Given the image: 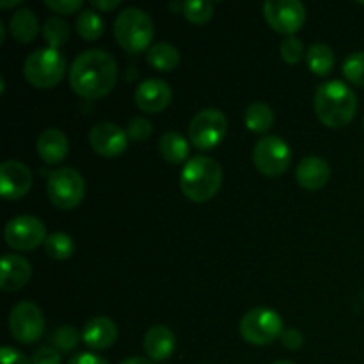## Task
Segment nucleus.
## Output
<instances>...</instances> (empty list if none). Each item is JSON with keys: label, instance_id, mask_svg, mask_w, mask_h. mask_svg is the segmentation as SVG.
<instances>
[{"label": "nucleus", "instance_id": "nucleus-1", "mask_svg": "<svg viewBox=\"0 0 364 364\" xmlns=\"http://www.w3.org/2000/svg\"><path fill=\"white\" fill-rule=\"evenodd\" d=\"M116 80L117 64L105 50H85L71 63L70 85L82 98H103L112 91Z\"/></svg>", "mask_w": 364, "mask_h": 364}, {"label": "nucleus", "instance_id": "nucleus-2", "mask_svg": "<svg viewBox=\"0 0 364 364\" xmlns=\"http://www.w3.org/2000/svg\"><path fill=\"white\" fill-rule=\"evenodd\" d=\"M313 107L326 127L341 128L350 123L358 110L355 92L341 80H329L315 92Z\"/></svg>", "mask_w": 364, "mask_h": 364}, {"label": "nucleus", "instance_id": "nucleus-3", "mask_svg": "<svg viewBox=\"0 0 364 364\" xmlns=\"http://www.w3.org/2000/svg\"><path fill=\"white\" fill-rule=\"evenodd\" d=\"M223 185V169L210 156H192L180 174V188L185 198L194 203H206Z\"/></svg>", "mask_w": 364, "mask_h": 364}, {"label": "nucleus", "instance_id": "nucleus-4", "mask_svg": "<svg viewBox=\"0 0 364 364\" xmlns=\"http://www.w3.org/2000/svg\"><path fill=\"white\" fill-rule=\"evenodd\" d=\"M153 20L139 7H127L114 20V38L123 50L141 53L153 39Z\"/></svg>", "mask_w": 364, "mask_h": 364}, {"label": "nucleus", "instance_id": "nucleus-5", "mask_svg": "<svg viewBox=\"0 0 364 364\" xmlns=\"http://www.w3.org/2000/svg\"><path fill=\"white\" fill-rule=\"evenodd\" d=\"M66 73V59L57 48L34 50L23 63V77L38 89L55 87Z\"/></svg>", "mask_w": 364, "mask_h": 364}, {"label": "nucleus", "instance_id": "nucleus-6", "mask_svg": "<svg viewBox=\"0 0 364 364\" xmlns=\"http://www.w3.org/2000/svg\"><path fill=\"white\" fill-rule=\"evenodd\" d=\"M46 192L53 206L59 210H71L78 206L85 194V181L80 173L71 167L52 171L46 181Z\"/></svg>", "mask_w": 364, "mask_h": 364}, {"label": "nucleus", "instance_id": "nucleus-7", "mask_svg": "<svg viewBox=\"0 0 364 364\" xmlns=\"http://www.w3.org/2000/svg\"><path fill=\"white\" fill-rule=\"evenodd\" d=\"M283 320L274 309L255 308L240 320V334L249 345H269L283 334Z\"/></svg>", "mask_w": 364, "mask_h": 364}, {"label": "nucleus", "instance_id": "nucleus-8", "mask_svg": "<svg viewBox=\"0 0 364 364\" xmlns=\"http://www.w3.org/2000/svg\"><path fill=\"white\" fill-rule=\"evenodd\" d=\"M252 162L256 169L270 178L281 176L291 164V149L284 139L277 135H265L252 149Z\"/></svg>", "mask_w": 364, "mask_h": 364}, {"label": "nucleus", "instance_id": "nucleus-9", "mask_svg": "<svg viewBox=\"0 0 364 364\" xmlns=\"http://www.w3.org/2000/svg\"><path fill=\"white\" fill-rule=\"evenodd\" d=\"M228 132V119L223 110L205 109L192 117L188 141L198 149H212L223 142Z\"/></svg>", "mask_w": 364, "mask_h": 364}, {"label": "nucleus", "instance_id": "nucleus-10", "mask_svg": "<svg viewBox=\"0 0 364 364\" xmlns=\"http://www.w3.org/2000/svg\"><path fill=\"white\" fill-rule=\"evenodd\" d=\"M45 331V318L34 302H18L9 313V333L21 345L36 343Z\"/></svg>", "mask_w": 364, "mask_h": 364}, {"label": "nucleus", "instance_id": "nucleus-11", "mask_svg": "<svg viewBox=\"0 0 364 364\" xmlns=\"http://www.w3.org/2000/svg\"><path fill=\"white\" fill-rule=\"evenodd\" d=\"M263 16L274 31L290 38L304 25L306 7L299 0H267L263 4Z\"/></svg>", "mask_w": 364, "mask_h": 364}, {"label": "nucleus", "instance_id": "nucleus-12", "mask_svg": "<svg viewBox=\"0 0 364 364\" xmlns=\"http://www.w3.org/2000/svg\"><path fill=\"white\" fill-rule=\"evenodd\" d=\"M4 238H6L7 245L13 247L14 251H32V249L45 244V223L34 215L13 217V219L6 224Z\"/></svg>", "mask_w": 364, "mask_h": 364}, {"label": "nucleus", "instance_id": "nucleus-13", "mask_svg": "<svg viewBox=\"0 0 364 364\" xmlns=\"http://www.w3.org/2000/svg\"><path fill=\"white\" fill-rule=\"evenodd\" d=\"M89 144L95 149L96 155L103 159H116L121 153H124L128 146V135L123 128L116 123L103 121L95 124L89 132Z\"/></svg>", "mask_w": 364, "mask_h": 364}, {"label": "nucleus", "instance_id": "nucleus-14", "mask_svg": "<svg viewBox=\"0 0 364 364\" xmlns=\"http://www.w3.org/2000/svg\"><path fill=\"white\" fill-rule=\"evenodd\" d=\"M32 187V174L25 164L7 160L0 166V192L7 201L23 198Z\"/></svg>", "mask_w": 364, "mask_h": 364}, {"label": "nucleus", "instance_id": "nucleus-15", "mask_svg": "<svg viewBox=\"0 0 364 364\" xmlns=\"http://www.w3.org/2000/svg\"><path fill=\"white\" fill-rule=\"evenodd\" d=\"M171 100H173V91L162 78H148L135 89V103L146 114L162 112L164 109H167Z\"/></svg>", "mask_w": 364, "mask_h": 364}, {"label": "nucleus", "instance_id": "nucleus-16", "mask_svg": "<svg viewBox=\"0 0 364 364\" xmlns=\"http://www.w3.org/2000/svg\"><path fill=\"white\" fill-rule=\"evenodd\" d=\"M32 267L28 259L16 255L2 256V270H0V288L4 291H16L31 281Z\"/></svg>", "mask_w": 364, "mask_h": 364}, {"label": "nucleus", "instance_id": "nucleus-17", "mask_svg": "<svg viewBox=\"0 0 364 364\" xmlns=\"http://www.w3.org/2000/svg\"><path fill=\"white\" fill-rule=\"evenodd\" d=\"M331 167L327 160L322 156L309 155L299 162L297 171H295V178H297L299 185L306 191H318L323 185L329 181Z\"/></svg>", "mask_w": 364, "mask_h": 364}, {"label": "nucleus", "instance_id": "nucleus-18", "mask_svg": "<svg viewBox=\"0 0 364 364\" xmlns=\"http://www.w3.org/2000/svg\"><path fill=\"white\" fill-rule=\"evenodd\" d=\"M117 340V326L107 316H95L82 329V341L92 350H105Z\"/></svg>", "mask_w": 364, "mask_h": 364}, {"label": "nucleus", "instance_id": "nucleus-19", "mask_svg": "<svg viewBox=\"0 0 364 364\" xmlns=\"http://www.w3.org/2000/svg\"><path fill=\"white\" fill-rule=\"evenodd\" d=\"M144 352L151 361H166L173 355L174 347H176V338L169 327L162 326H153L149 327L148 333L144 336Z\"/></svg>", "mask_w": 364, "mask_h": 364}, {"label": "nucleus", "instance_id": "nucleus-20", "mask_svg": "<svg viewBox=\"0 0 364 364\" xmlns=\"http://www.w3.org/2000/svg\"><path fill=\"white\" fill-rule=\"evenodd\" d=\"M36 149H38V155L41 156V160H45L50 166H55V164H60L66 159L70 144H68V137L64 135L63 130L46 128L39 134Z\"/></svg>", "mask_w": 364, "mask_h": 364}, {"label": "nucleus", "instance_id": "nucleus-21", "mask_svg": "<svg viewBox=\"0 0 364 364\" xmlns=\"http://www.w3.org/2000/svg\"><path fill=\"white\" fill-rule=\"evenodd\" d=\"M39 32V21L34 11L28 7L14 11L13 16L9 18V34L16 39L18 43H31L34 41Z\"/></svg>", "mask_w": 364, "mask_h": 364}, {"label": "nucleus", "instance_id": "nucleus-22", "mask_svg": "<svg viewBox=\"0 0 364 364\" xmlns=\"http://www.w3.org/2000/svg\"><path fill=\"white\" fill-rule=\"evenodd\" d=\"M159 151L164 156V160L171 164H181L188 162V141L178 132H166L159 141Z\"/></svg>", "mask_w": 364, "mask_h": 364}, {"label": "nucleus", "instance_id": "nucleus-23", "mask_svg": "<svg viewBox=\"0 0 364 364\" xmlns=\"http://www.w3.org/2000/svg\"><path fill=\"white\" fill-rule=\"evenodd\" d=\"M146 59H148L149 66L167 73V71H173L178 66V63H180V52L171 43L160 41L149 46Z\"/></svg>", "mask_w": 364, "mask_h": 364}, {"label": "nucleus", "instance_id": "nucleus-24", "mask_svg": "<svg viewBox=\"0 0 364 364\" xmlns=\"http://www.w3.org/2000/svg\"><path fill=\"white\" fill-rule=\"evenodd\" d=\"M306 63H308V68L313 73L326 77L334 70L336 59H334V52L331 50V46L323 45V43H313L306 50Z\"/></svg>", "mask_w": 364, "mask_h": 364}, {"label": "nucleus", "instance_id": "nucleus-25", "mask_svg": "<svg viewBox=\"0 0 364 364\" xmlns=\"http://www.w3.org/2000/svg\"><path fill=\"white\" fill-rule=\"evenodd\" d=\"M244 121L252 134H267L274 127V110L267 103L255 102L245 110Z\"/></svg>", "mask_w": 364, "mask_h": 364}, {"label": "nucleus", "instance_id": "nucleus-26", "mask_svg": "<svg viewBox=\"0 0 364 364\" xmlns=\"http://www.w3.org/2000/svg\"><path fill=\"white\" fill-rule=\"evenodd\" d=\"M78 36L87 41H95L103 34V20L96 11L84 9L77 16V23H75Z\"/></svg>", "mask_w": 364, "mask_h": 364}, {"label": "nucleus", "instance_id": "nucleus-27", "mask_svg": "<svg viewBox=\"0 0 364 364\" xmlns=\"http://www.w3.org/2000/svg\"><path fill=\"white\" fill-rule=\"evenodd\" d=\"M70 25L59 16H50L43 23V38L50 45V48H59L70 39Z\"/></svg>", "mask_w": 364, "mask_h": 364}, {"label": "nucleus", "instance_id": "nucleus-28", "mask_svg": "<svg viewBox=\"0 0 364 364\" xmlns=\"http://www.w3.org/2000/svg\"><path fill=\"white\" fill-rule=\"evenodd\" d=\"M43 245H45L46 255L52 259H68L71 258L75 251L73 238L66 233H60V231L48 235Z\"/></svg>", "mask_w": 364, "mask_h": 364}, {"label": "nucleus", "instance_id": "nucleus-29", "mask_svg": "<svg viewBox=\"0 0 364 364\" xmlns=\"http://www.w3.org/2000/svg\"><path fill=\"white\" fill-rule=\"evenodd\" d=\"M213 2L208 0H188L181 6V13L192 23H206L213 16Z\"/></svg>", "mask_w": 364, "mask_h": 364}, {"label": "nucleus", "instance_id": "nucleus-30", "mask_svg": "<svg viewBox=\"0 0 364 364\" xmlns=\"http://www.w3.org/2000/svg\"><path fill=\"white\" fill-rule=\"evenodd\" d=\"M52 343L53 347L57 348V350L60 352H71L75 347L78 345V341H80V334H78V331L75 329L73 326H60L57 327L55 331L52 333Z\"/></svg>", "mask_w": 364, "mask_h": 364}, {"label": "nucleus", "instance_id": "nucleus-31", "mask_svg": "<svg viewBox=\"0 0 364 364\" xmlns=\"http://www.w3.org/2000/svg\"><path fill=\"white\" fill-rule=\"evenodd\" d=\"M343 75L350 84L364 87V52H354L345 59Z\"/></svg>", "mask_w": 364, "mask_h": 364}, {"label": "nucleus", "instance_id": "nucleus-32", "mask_svg": "<svg viewBox=\"0 0 364 364\" xmlns=\"http://www.w3.org/2000/svg\"><path fill=\"white\" fill-rule=\"evenodd\" d=\"M279 52H281V59L288 64H297L306 57L304 43H302L299 38H295V36H290V38H287L283 43H281Z\"/></svg>", "mask_w": 364, "mask_h": 364}, {"label": "nucleus", "instance_id": "nucleus-33", "mask_svg": "<svg viewBox=\"0 0 364 364\" xmlns=\"http://www.w3.org/2000/svg\"><path fill=\"white\" fill-rule=\"evenodd\" d=\"M153 132V124L151 121L146 119V117L137 116V117H132L127 124V135L130 141L134 142H142L146 139H149Z\"/></svg>", "mask_w": 364, "mask_h": 364}, {"label": "nucleus", "instance_id": "nucleus-34", "mask_svg": "<svg viewBox=\"0 0 364 364\" xmlns=\"http://www.w3.org/2000/svg\"><path fill=\"white\" fill-rule=\"evenodd\" d=\"M46 7L52 9L53 13H59V14H71L75 11L82 9L84 4L80 0H46Z\"/></svg>", "mask_w": 364, "mask_h": 364}, {"label": "nucleus", "instance_id": "nucleus-35", "mask_svg": "<svg viewBox=\"0 0 364 364\" xmlns=\"http://www.w3.org/2000/svg\"><path fill=\"white\" fill-rule=\"evenodd\" d=\"M32 364H60V355L57 348L52 347H39L32 354Z\"/></svg>", "mask_w": 364, "mask_h": 364}, {"label": "nucleus", "instance_id": "nucleus-36", "mask_svg": "<svg viewBox=\"0 0 364 364\" xmlns=\"http://www.w3.org/2000/svg\"><path fill=\"white\" fill-rule=\"evenodd\" d=\"M281 343H283V347L288 348V350H297V348H301L302 343H304V338H302V334L299 333L297 329L290 327V329H287L281 334Z\"/></svg>", "mask_w": 364, "mask_h": 364}, {"label": "nucleus", "instance_id": "nucleus-37", "mask_svg": "<svg viewBox=\"0 0 364 364\" xmlns=\"http://www.w3.org/2000/svg\"><path fill=\"white\" fill-rule=\"evenodd\" d=\"M0 361H2V364H32V361H28L27 355L21 354L20 350L13 347H2Z\"/></svg>", "mask_w": 364, "mask_h": 364}, {"label": "nucleus", "instance_id": "nucleus-38", "mask_svg": "<svg viewBox=\"0 0 364 364\" xmlns=\"http://www.w3.org/2000/svg\"><path fill=\"white\" fill-rule=\"evenodd\" d=\"M68 364H109L102 355H96L92 352H82V354L73 355Z\"/></svg>", "mask_w": 364, "mask_h": 364}, {"label": "nucleus", "instance_id": "nucleus-39", "mask_svg": "<svg viewBox=\"0 0 364 364\" xmlns=\"http://www.w3.org/2000/svg\"><path fill=\"white\" fill-rule=\"evenodd\" d=\"M91 6L100 11H112L116 9L117 6H121V2L119 0H92Z\"/></svg>", "mask_w": 364, "mask_h": 364}, {"label": "nucleus", "instance_id": "nucleus-40", "mask_svg": "<svg viewBox=\"0 0 364 364\" xmlns=\"http://www.w3.org/2000/svg\"><path fill=\"white\" fill-rule=\"evenodd\" d=\"M121 364H153V363L148 361V359H144V358H130V359H124Z\"/></svg>", "mask_w": 364, "mask_h": 364}, {"label": "nucleus", "instance_id": "nucleus-41", "mask_svg": "<svg viewBox=\"0 0 364 364\" xmlns=\"http://www.w3.org/2000/svg\"><path fill=\"white\" fill-rule=\"evenodd\" d=\"M21 0H0V7L7 9V7H13V6H20Z\"/></svg>", "mask_w": 364, "mask_h": 364}, {"label": "nucleus", "instance_id": "nucleus-42", "mask_svg": "<svg viewBox=\"0 0 364 364\" xmlns=\"http://www.w3.org/2000/svg\"><path fill=\"white\" fill-rule=\"evenodd\" d=\"M272 364H294V363H290V361H276V363H272Z\"/></svg>", "mask_w": 364, "mask_h": 364}]
</instances>
